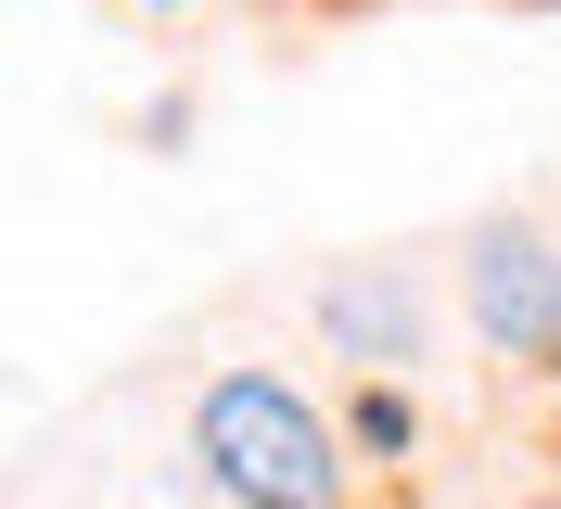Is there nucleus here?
Instances as JSON below:
<instances>
[{
	"label": "nucleus",
	"instance_id": "20e7f679",
	"mask_svg": "<svg viewBox=\"0 0 561 509\" xmlns=\"http://www.w3.org/2000/svg\"><path fill=\"white\" fill-rule=\"evenodd\" d=\"M357 446H370V459H409V446H421V407L396 395V382H370V395H357Z\"/></svg>",
	"mask_w": 561,
	"mask_h": 509
},
{
	"label": "nucleus",
	"instance_id": "7ed1b4c3",
	"mask_svg": "<svg viewBox=\"0 0 561 509\" xmlns=\"http://www.w3.org/2000/svg\"><path fill=\"white\" fill-rule=\"evenodd\" d=\"M319 332L345 344V357H370V370H396V357H421V293L396 268H357L319 293Z\"/></svg>",
	"mask_w": 561,
	"mask_h": 509
},
{
	"label": "nucleus",
	"instance_id": "f257e3e1",
	"mask_svg": "<svg viewBox=\"0 0 561 509\" xmlns=\"http://www.w3.org/2000/svg\"><path fill=\"white\" fill-rule=\"evenodd\" d=\"M192 459L230 509H345V433L280 370H217L192 395Z\"/></svg>",
	"mask_w": 561,
	"mask_h": 509
},
{
	"label": "nucleus",
	"instance_id": "f03ea898",
	"mask_svg": "<svg viewBox=\"0 0 561 509\" xmlns=\"http://www.w3.org/2000/svg\"><path fill=\"white\" fill-rule=\"evenodd\" d=\"M472 332H485L497 357L561 370V255L536 230H485L472 242Z\"/></svg>",
	"mask_w": 561,
	"mask_h": 509
}]
</instances>
